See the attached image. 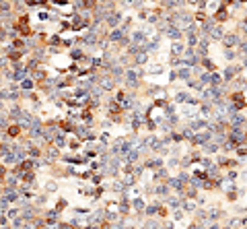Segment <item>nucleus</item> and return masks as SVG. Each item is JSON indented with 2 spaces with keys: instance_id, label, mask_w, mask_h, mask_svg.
<instances>
[{
  "instance_id": "0eeeda50",
  "label": "nucleus",
  "mask_w": 247,
  "mask_h": 229,
  "mask_svg": "<svg viewBox=\"0 0 247 229\" xmlns=\"http://www.w3.org/2000/svg\"><path fill=\"white\" fill-rule=\"evenodd\" d=\"M202 64H204V66L208 68V70H210V72H214V70H216V64H214L212 60H206V58H204V62H202Z\"/></svg>"
},
{
  "instance_id": "ddd939ff",
  "label": "nucleus",
  "mask_w": 247,
  "mask_h": 229,
  "mask_svg": "<svg viewBox=\"0 0 247 229\" xmlns=\"http://www.w3.org/2000/svg\"><path fill=\"white\" fill-rule=\"evenodd\" d=\"M64 206H66V200H60V202H58V204H56V211H62V209H64Z\"/></svg>"
},
{
  "instance_id": "20e7f679",
  "label": "nucleus",
  "mask_w": 247,
  "mask_h": 229,
  "mask_svg": "<svg viewBox=\"0 0 247 229\" xmlns=\"http://www.w3.org/2000/svg\"><path fill=\"white\" fill-rule=\"evenodd\" d=\"M33 167H35V165H33V161H31V159H23L15 171H17V174H25V171H31Z\"/></svg>"
},
{
  "instance_id": "dca6fc26",
  "label": "nucleus",
  "mask_w": 247,
  "mask_h": 229,
  "mask_svg": "<svg viewBox=\"0 0 247 229\" xmlns=\"http://www.w3.org/2000/svg\"><path fill=\"white\" fill-rule=\"evenodd\" d=\"M239 2H247V0H239Z\"/></svg>"
},
{
  "instance_id": "f8f14e48",
  "label": "nucleus",
  "mask_w": 247,
  "mask_h": 229,
  "mask_svg": "<svg viewBox=\"0 0 247 229\" xmlns=\"http://www.w3.org/2000/svg\"><path fill=\"white\" fill-rule=\"evenodd\" d=\"M23 89H33V81H23Z\"/></svg>"
},
{
  "instance_id": "423d86ee",
  "label": "nucleus",
  "mask_w": 247,
  "mask_h": 229,
  "mask_svg": "<svg viewBox=\"0 0 247 229\" xmlns=\"http://www.w3.org/2000/svg\"><path fill=\"white\" fill-rule=\"evenodd\" d=\"M58 128H62L64 132H74V124L68 120H58Z\"/></svg>"
},
{
  "instance_id": "4468645a",
  "label": "nucleus",
  "mask_w": 247,
  "mask_h": 229,
  "mask_svg": "<svg viewBox=\"0 0 247 229\" xmlns=\"http://www.w3.org/2000/svg\"><path fill=\"white\" fill-rule=\"evenodd\" d=\"M159 217H167V209L165 206H159Z\"/></svg>"
},
{
  "instance_id": "2eb2a0df",
  "label": "nucleus",
  "mask_w": 247,
  "mask_h": 229,
  "mask_svg": "<svg viewBox=\"0 0 247 229\" xmlns=\"http://www.w3.org/2000/svg\"><path fill=\"white\" fill-rule=\"evenodd\" d=\"M233 2H235V0H222V6H227V8H229Z\"/></svg>"
},
{
  "instance_id": "9d476101",
  "label": "nucleus",
  "mask_w": 247,
  "mask_h": 229,
  "mask_svg": "<svg viewBox=\"0 0 247 229\" xmlns=\"http://www.w3.org/2000/svg\"><path fill=\"white\" fill-rule=\"evenodd\" d=\"M29 155H31V157H39L41 151L37 149V147H31V149H29Z\"/></svg>"
},
{
  "instance_id": "1a4fd4ad",
  "label": "nucleus",
  "mask_w": 247,
  "mask_h": 229,
  "mask_svg": "<svg viewBox=\"0 0 247 229\" xmlns=\"http://www.w3.org/2000/svg\"><path fill=\"white\" fill-rule=\"evenodd\" d=\"M78 147H81V140H78V138H72V140H70V149H72V151H76Z\"/></svg>"
},
{
  "instance_id": "f03ea898",
  "label": "nucleus",
  "mask_w": 247,
  "mask_h": 229,
  "mask_svg": "<svg viewBox=\"0 0 247 229\" xmlns=\"http://www.w3.org/2000/svg\"><path fill=\"white\" fill-rule=\"evenodd\" d=\"M4 132L8 134V138H19V136H21V132H23V128H21L19 124H8V128H6Z\"/></svg>"
},
{
  "instance_id": "9b49d317",
  "label": "nucleus",
  "mask_w": 247,
  "mask_h": 229,
  "mask_svg": "<svg viewBox=\"0 0 247 229\" xmlns=\"http://www.w3.org/2000/svg\"><path fill=\"white\" fill-rule=\"evenodd\" d=\"M237 155H239V157H245V155H247V147H241V149H237Z\"/></svg>"
},
{
  "instance_id": "39448f33",
  "label": "nucleus",
  "mask_w": 247,
  "mask_h": 229,
  "mask_svg": "<svg viewBox=\"0 0 247 229\" xmlns=\"http://www.w3.org/2000/svg\"><path fill=\"white\" fill-rule=\"evenodd\" d=\"M23 56H25L23 50H10V47H8V60H10V62H19Z\"/></svg>"
},
{
  "instance_id": "f257e3e1",
  "label": "nucleus",
  "mask_w": 247,
  "mask_h": 229,
  "mask_svg": "<svg viewBox=\"0 0 247 229\" xmlns=\"http://www.w3.org/2000/svg\"><path fill=\"white\" fill-rule=\"evenodd\" d=\"M231 101H233V107L235 109H245L247 101L243 97V93H231Z\"/></svg>"
},
{
  "instance_id": "6e6552de",
  "label": "nucleus",
  "mask_w": 247,
  "mask_h": 229,
  "mask_svg": "<svg viewBox=\"0 0 247 229\" xmlns=\"http://www.w3.org/2000/svg\"><path fill=\"white\" fill-rule=\"evenodd\" d=\"M82 6L84 8H95L97 6V0H82Z\"/></svg>"
},
{
  "instance_id": "7ed1b4c3",
  "label": "nucleus",
  "mask_w": 247,
  "mask_h": 229,
  "mask_svg": "<svg viewBox=\"0 0 247 229\" xmlns=\"http://www.w3.org/2000/svg\"><path fill=\"white\" fill-rule=\"evenodd\" d=\"M227 19H229V10H227V6H222V4H220V6H218V10L214 12V21L224 23Z\"/></svg>"
}]
</instances>
